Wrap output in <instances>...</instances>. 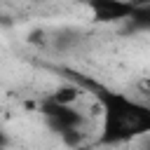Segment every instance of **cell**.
Listing matches in <instances>:
<instances>
[{"label":"cell","mask_w":150,"mask_h":150,"mask_svg":"<svg viewBox=\"0 0 150 150\" xmlns=\"http://www.w3.org/2000/svg\"><path fill=\"white\" fill-rule=\"evenodd\" d=\"M98 103L103 108L101 143H122L127 138L150 131V105L129 98L127 94L98 89Z\"/></svg>","instance_id":"obj_1"},{"label":"cell","mask_w":150,"mask_h":150,"mask_svg":"<svg viewBox=\"0 0 150 150\" xmlns=\"http://www.w3.org/2000/svg\"><path fill=\"white\" fill-rule=\"evenodd\" d=\"M40 112H42L49 131H54L59 136L84 127V115L75 105H63V103H54L52 98H45L40 105Z\"/></svg>","instance_id":"obj_2"},{"label":"cell","mask_w":150,"mask_h":150,"mask_svg":"<svg viewBox=\"0 0 150 150\" xmlns=\"http://www.w3.org/2000/svg\"><path fill=\"white\" fill-rule=\"evenodd\" d=\"M94 21L98 23H112V21H127L134 14L131 0H87Z\"/></svg>","instance_id":"obj_3"},{"label":"cell","mask_w":150,"mask_h":150,"mask_svg":"<svg viewBox=\"0 0 150 150\" xmlns=\"http://www.w3.org/2000/svg\"><path fill=\"white\" fill-rule=\"evenodd\" d=\"M80 96H82V89L77 87V84H61V87H56L47 98H52L54 103H63V105H75L77 101H80Z\"/></svg>","instance_id":"obj_4"},{"label":"cell","mask_w":150,"mask_h":150,"mask_svg":"<svg viewBox=\"0 0 150 150\" xmlns=\"http://www.w3.org/2000/svg\"><path fill=\"white\" fill-rule=\"evenodd\" d=\"M134 30H150V5L134 7V14L127 19Z\"/></svg>","instance_id":"obj_5"},{"label":"cell","mask_w":150,"mask_h":150,"mask_svg":"<svg viewBox=\"0 0 150 150\" xmlns=\"http://www.w3.org/2000/svg\"><path fill=\"white\" fill-rule=\"evenodd\" d=\"M80 42V38H77V33L75 30H68V28H63V30H59V33H54V38H52V45L56 47V49H70V47H75Z\"/></svg>","instance_id":"obj_6"},{"label":"cell","mask_w":150,"mask_h":150,"mask_svg":"<svg viewBox=\"0 0 150 150\" xmlns=\"http://www.w3.org/2000/svg\"><path fill=\"white\" fill-rule=\"evenodd\" d=\"M138 91H141V96L150 103V77H143V80L138 82Z\"/></svg>","instance_id":"obj_7"},{"label":"cell","mask_w":150,"mask_h":150,"mask_svg":"<svg viewBox=\"0 0 150 150\" xmlns=\"http://www.w3.org/2000/svg\"><path fill=\"white\" fill-rule=\"evenodd\" d=\"M7 143H9V138H7V134H5L2 129H0V148H5Z\"/></svg>","instance_id":"obj_8"},{"label":"cell","mask_w":150,"mask_h":150,"mask_svg":"<svg viewBox=\"0 0 150 150\" xmlns=\"http://www.w3.org/2000/svg\"><path fill=\"white\" fill-rule=\"evenodd\" d=\"M134 7H143V5H150V0H131Z\"/></svg>","instance_id":"obj_9"}]
</instances>
